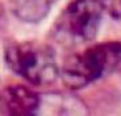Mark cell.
Instances as JSON below:
<instances>
[{"instance_id": "cell-6", "label": "cell", "mask_w": 121, "mask_h": 116, "mask_svg": "<svg viewBox=\"0 0 121 116\" xmlns=\"http://www.w3.org/2000/svg\"><path fill=\"white\" fill-rule=\"evenodd\" d=\"M103 12L109 13L113 18H121V0H99Z\"/></svg>"}, {"instance_id": "cell-4", "label": "cell", "mask_w": 121, "mask_h": 116, "mask_svg": "<svg viewBox=\"0 0 121 116\" xmlns=\"http://www.w3.org/2000/svg\"><path fill=\"white\" fill-rule=\"evenodd\" d=\"M38 108V96L35 91L22 85L7 86L0 93V111L5 114H30Z\"/></svg>"}, {"instance_id": "cell-2", "label": "cell", "mask_w": 121, "mask_h": 116, "mask_svg": "<svg viewBox=\"0 0 121 116\" xmlns=\"http://www.w3.org/2000/svg\"><path fill=\"white\" fill-rule=\"evenodd\" d=\"M9 66L33 85H45L56 78L58 66L53 52L37 43H18L7 50Z\"/></svg>"}, {"instance_id": "cell-5", "label": "cell", "mask_w": 121, "mask_h": 116, "mask_svg": "<svg viewBox=\"0 0 121 116\" xmlns=\"http://www.w3.org/2000/svg\"><path fill=\"white\" fill-rule=\"evenodd\" d=\"M12 9L25 22H38L47 15L48 0H12Z\"/></svg>"}, {"instance_id": "cell-3", "label": "cell", "mask_w": 121, "mask_h": 116, "mask_svg": "<svg viewBox=\"0 0 121 116\" xmlns=\"http://www.w3.org/2000/svg\"><path fill=\"white\" fill-rule=\"evenodd\" d=\"M103 7L99 0H73L61 13L56 28L70 40H91L99 27Z\"/></svg>"}, {"instance_id": "cell-1", "label": "cell", "mask_w": 121, "mask_h": 116, "mask_svg": "<svg viewBox=\"0 0 121 116\" xmlns=\"http://www.w3.org/2000/svg\"><path fill=\"white\" fill-rule=\"evenodd\" d=\"M121 58L119 43H103L85 50L83 53H75L65 60L61 66V80L71 88L78 90L91 81L98 80L104 73L111 71Z\"/></svg>"}]
</instances>
